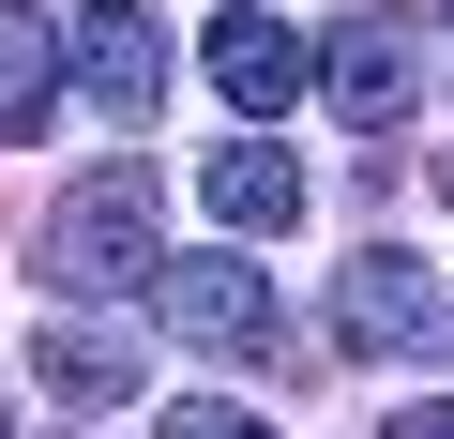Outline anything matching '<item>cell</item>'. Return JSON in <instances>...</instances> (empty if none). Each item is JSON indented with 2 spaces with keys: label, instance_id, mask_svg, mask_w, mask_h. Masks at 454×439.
<instances>
[{
  "label": "cell",
  "instance_id": "6da1fadb",
  "mask_svg": "<svg viewBox=\"0 0 454 439\" xmlns=\"http://www.w3.org/2000/svg\"><path fill=\"white\" fill-rule=\"evenodd\" d=\"M31 258H46L61 303H121V288H152V258H167V182H152L137 152L91 167V182L46 212V243H31Z\"/></svg>",
  "mask_w": 454,
  "mask_h": 439
},
{
  "label": "cell",
  "instance_id": "7a4b0ae2",
  "mask_svg": "<svg viewBox=\"0 0 454 439\" xmlns=\"http://www.w3.org/2000/svg\"><path fill=\"white\" fill-rule=\"evenodd\" d=\"M137 303H152L182 349H212V364H288V349H303L258 258H152V288H137Z\"/></svg>",
  "mask_w": 454,
  "mask_h": 439
},
{
  "label": "cell",
  "instance_id": "3957f363",
  "mask_svg": "<svg viewBox=\"0 0 454 439\" xmlns=\"http://www.w3.org/2000/svg\"><path fill=\"white\" fill-rule=\"evenodd\" d=\"M333 333H348L364 364H454V288H439L409 243H364V258L333 273Z\"/></svg>",
  "mask_w": 454,
  "mask_h": 439
},
{
  "label": "cell",
  "instance_id": "277c9868",
  "mask_svg": "<svg viewBox=\"0 0 454 439\" xmlns=\"http://www.w3.org/2000/svg\"><path fill=\"white\" fill-rule=\"evenodd\" d=\"M61 76H76L121 137H152V106H167V31L137 16V0H91V16L61 31Z\"/></svg>",
  "mask_w": 454,
  "mask_h": 439
},
{
  "label": "cell",
  "instance_id": "5b68a950",
  "mask_svg": "<svg viewBox=\"0 0 454 439\" xmlns=\"http://www.w3.org/2000/svg\"><path fill=\"white\" fill-rule=\"evenodd\" d=\"M318 91H333L364 137H394V122L424 106V46H409V16H348V31L318 46Z\"/></svg>",
  "mask_w": 454,
  "mask_h": 439
},
{
  "label": "cell",
  "instance_id": "8992f818",
  "mask_svg": "<svg viewBox=\"0 0 454 439\" xmlns=\"http://www.w3.org/2000/svg\"><path fill=\"white\" fill-rule=\"evenodd\" d=\"M212 91L243 106V122H288V106L318 91V31H288V16H212Z\"/></svg>",
  "mask_w": 454,
  "mask_h": 439
},
{
  "label": "cell",
  "instance_id": "52a82bcc",
  "mask_svg": "<svg viewBox=\"0 0 454 439\" xmlns=\"http://www.w3.org/2000/svg\"><path fill=\"white\" fill-rule=\"evenodd\" d=\"M31 379H46L61 409H137V394H152V364H137V349H121L106 318H61V333L31 349Z\"/></svg>",
  "mask_w": 454,
  "mask_h": 439
},
{
  "label": "cell",
  "instance_id": "ba28073f",
  "mask_svg": "<svg viewBox=\"0 0 454 439\" xmlns=\"http://www.w3.org/2000/svg\"><path fill=\"white\" fill-rule=\"evenodd\" d=\"M197 197H212V228H243V243H288V228H303V167L258 152V137H243V152H212Z\"/></svg>",
  "mask_w": 454,
  "mask_h": 439
},
{
  "label": "cell",
  "instance_id": "9c48e42d",
  "mask_svg": "<svg viewBox=\"0 0 454 439\" xmlns=\"http://www.w3.org/2000/svg\"><path fill=\"white\" fill-rule=\"evenodd\" d=\"M46 122H61V31L31 16V0H0V137L31 152Z\"/></svg>",
  "mask_w": 454,
  "mask_h": 439
},
{
  "label": "cell",
  "instance_id": "30bf717a",
  "mask_svg": "<svg viewBox=\"0 0 454 439\" xmlns=\"http://www.w3.org/2000/svg\"><path fill=\"white\" fill-rule=\"evenodd\" d=\"M167 439H273V424H258V409H227V394H182V409H167Z\"/></svg>",
  "mask_w": 454,
  "mask_h": 439
},
{
  "label": "cell",
  "instance_id": "8fae6325",
  "mask_svg": "<svg viewBox=\"0 0 454 439\" xmlns=\"http://www.w3.org/2000/svg\"><path fill=\"white\" fill-rule=\"evenodd\" d=\"M379 439H454V394H424V409H394Z\"/></svg>",
  "mask_w": 454,
  "mask_h": 439
},
{
  "label": "cell",
  "instance_id": "7c38bea8",
  "mask_svg": "<svg viewBox=\"0 0 454 439\" xmlns=\"http://www.w3.org/2000/svg\"><path fill=\"white\" fill-rule=\"evenodd\" d=\"M0 439H16V424H0Z\"/></svg>",
  "mask_w": 454,
  "mask_h": 439
},
{
  "label": "cell",
  "instance_id": "4fadbf2b",
  "mask_svg": "<svg viewBox=\"0 0 454 439\" xmlns=\"http://www.w3.org/2000/svg\"><path fill=\"white\" fill-rule=\"evenodd\" d=\"M439 182H454V167H439Z\"/></svg>",
  "mask_w": 454,
  "mask_h": 439
}]
</instances>
